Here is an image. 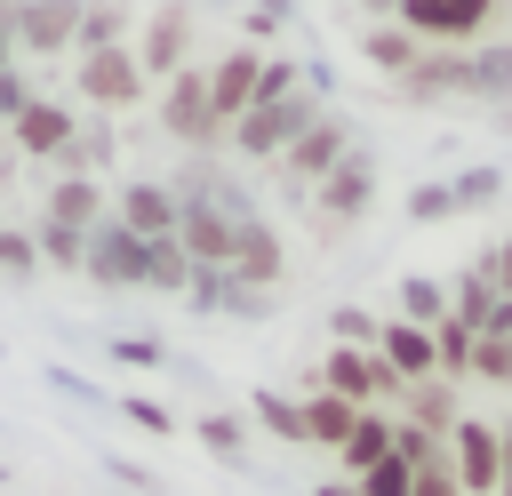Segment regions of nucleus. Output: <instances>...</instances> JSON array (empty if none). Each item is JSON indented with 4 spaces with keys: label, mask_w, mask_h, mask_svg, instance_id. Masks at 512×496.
I'll use <instances>...</instances> for the list:
<instances>
[{
    "label": "nucleus",
    "mask_w": 512,
    "mask_h": 496,
    "mask_svg": "<svg viewBox=\"0 0 512 496\" xmlns=\"http://www.w3.org/2000/svg\"><path fill=\"white\" fill-rule=\"evenodd\" d=\"M312 120H320V96H312V88H296V96H280V104H248L224 136H232V152H248V160H280Z\"/></svg>",
    "instance_id": "obj_1"
},
{
    "label": "nucleus",
    "mask_w": 512,
    "mask_h": 496,
    "mask_svg": "<svg viewBox=\"0 0 512 496\" xmlns=\"http://www.w3.org/2000/svg\"><path fill=\"white\" fill-rule=\"evenodd\" d=\"M488 16H496V0H392V24L416 48H464L488 32Z\"/></svg>",
    "instance_id": "obj_2"
},
{
    "label": "nucleus",
    "mask_w": 512,
    "mask_h": 496,
    "mask_svg": "<svg viewBox=\"0 0 512 496\" xmlns=\"http://www.w3.org/2000/svg\"><path fill=\"white\" fill-rule=\"evenodd\" d=\"M312 392H336V400H352V408H376V400H400V376H392L376 352L328 344V352H320V376H312Z\"/></svg>",
    "instance_id": "obj_3"
},
{
    "label": "nucleus",
    "mask_w": 512,
    "mask_h": 496,
    "mask_svg": "<svg viewBox=\"0 0 512 496\" xmlns=\"http://www.w3.org/2000/svg\"><path fill=\"white\" fill-rule=\"evenodd\" d=\"M160 128H168L176 144H192V152L224 144L216 112H208V72H200V64H184L176 80H160Z\"/></svg>",
    "instance_id": "obj_4"
},
{
    "label": "nucleus",
    "mask_w": 512,
    "mask_h": 496,
    "mask_svg": "<svg viewBox=\"0 0 512 496\" xmlns=\"http://www.w3.org/2000/svg\"><path fill=\"white\" fill-rule=\"evenodd\" d=\"M368 200H376V168H368V152H344V160L312 184V224H320V232H344V224L368 216Z\"/></svg>",
    "instance_id": "obj_5"
},
{
    "label": "nucleus",
    "mask_w": 512,
    "mask_h": 496,
    "mask_svg": "<svg viewBox=\"0 0 512 496\" xmlns=\"http://www.w3.org/2000/svg\"><path fill=\"white\" fill-rule=\"evenodd\" d=\"M128 56H136V72H144V80H176V72L192 64V8H184V0H168V8L144 24V40H136Z\"/></svg>",
    "instance_id": "obj_6"
},
{
    "label": "nucleus",
    "mask_w": 512,
    "mask_h": 496,
    "mask_svg": "<svg viewBox=\"0 0 512 496\" xmlns=\"http://www.w3.org/2000/svg\"><path fill=\"white\" fill-rule=\"evenodd\" d=\"M144 248H152V240H136L128 224H112V216H104V224L88 232L80 272H88V280H104V288H144Z\"/></svg>",
    "instance_id": "obj_7"
},
{
    "label": "nucleus",
    "mask_w": 512,
    "mask_h": 496,
    "mask_svg": "<svg viewBox=\"0 0 512 496\" xmlns=\"http://www.w3.org/2000/svg\"><path fill=\"white\" fill-rule=\"evenodd\" d=\"M440 456H448V472H456L464 496H496V424L456 416V432L440 440Z\"/></svg>",
    "instance_id": "obj_8"
},
{
    "label": "nucleus",
    "mask_w": 512,
    "mask_h": 496,
    "mask_svg": "<svg viewBox=\"0 0 512 496\" xmlns=\"http://www.w3.org/2000/svg\"><path fill=\"white\" fill-rule=\"evenodd\" d=\"M280 272H288V248H280V232H272L264 216H240V240H232V264H224V280L256 296V288H272Z\"/></svg>",
    "instance_id": "obj_9"
},
{
    "label": "nucleus",
    "mask_w": 512,
    "mask_h": 496,
    "mask_svg": "<svg viewBox=\"0 0 512 496\" xmlns=\"http://www.w3.org/2000/svg\"><path fill=\"white\" fill-rule=\"evenodd\" d=\"M80 96L104 104V112H128V104L144 96L136 56H128V48H88V56H80Z\"/></svg>",
    "instance_id": "obj_10"
},
{
    "label": "nucleus",
    "mask_w": 512,
    "mask_h": 496,
    "mask_svg": "<svg viewBox=\"0 0 512 496\" xmlns=\"http://www.w3.org/2000/svg\"><path fill=\"white\" fill-rule=\"evenodd\" d=\"M344 152H352V128H344L336 112H320V120H312V128H304V136L280 152V176H288V184H320V176H328Z\"/></svg>",
    "instance_id": "obj_11"
},
{
    "label": "nucleus",
    "mask_w": 512,
    "mask_h": 496,
    "mask_svg": "<svg viewBox=\"0 0 512 496\" xmlns=\"http://www.w3.org/2000/svg\"><path fill=\"white\" fill-rule=\"evenodd\" d=\"M256 72H264L256 48H224V56L208 64V112H216V128H232V120L256 104Z\"/></svg>",
    "instance_id": "obj_12"
},
{
    "label": "nucleus",
    "mask_w": 512,
    "mask_h": 496,
    "mask_svg": "<svg viewBox=\"0 0 512 496\" xmlns=\"http://www.w3.org/2000/svg\"><path fill=\"white\" fill-rule=\"evenodd\" d=\"M72 128H80V120H72V112H64L56 96H32V104H24L16 120H8V144H16L24 160H56V152L72 144Z\"/></svg>",
    "instance_id": "obj_13"
},
{
    "label": "nucleus",
    "mask_w": 512,
    "mask_h": 496,
    "mask_svg": "<svg viewBox=\"0 0 512 496\" xmlns=\"http://www.w3.org/2000/svg\"><path fill=\"white\" fill-rule=\"evenodd\" d=\"M104 216H112V208H104V184H96V176H56V184H48L40 224H56V232H80V240H88Z\"/></svg>",
    "instance_id": "obj_14"
},
{
    "label": "nucleus",
    "mask_w": 512,
    "mask_h": 496,
    "mask_svg": "<svg viewBox=\"0 0 512 496\" xmlns=\"http://www.w3.org/2000/svg\"><path fill=\"white\" fill-rule=\"evenodd\" d=\"M456 384L448 376H424V384H400V416L392 424H416V432H432V440H448L456 432Z\"/></svg>",
    "instance_id": "obj_15"
},
{
    "label": "nucleus",
    "mask_w": 512,
    "mask_h": 496,
    "mask_svg": "<svg viewBox=\"0 0 512 496\" xmlns=\"http://www.w3.org/2000/svg\"><path fill=\"white\" fill-rule=\"evenodd\" d=\"M376 360H384L400 384L440 376V368H432V328H408V320H384V328H376Z\"/></svg>",
    "instance_id": "obj_16"
},
{
    "label": "nucleus",
    "mask_w": 512,
    "mask_h": 496,
    "mask_svg": "<svg viewBox=\"0 0 512 496\" xmlns=\"http://www.w3.org/2000/svg\"><path fill=\"white\" fill-rule=\"evenodd\" d=\"M112 224H128L136 240H168L176 232V192L168 184H128L120 208H112Z\"/></svg>",
    "instance_id": "obj_17"
},
{
    "label": "nucleus",
    "mask_w": 512,
    "mask_h": 496,
    "mask_svg": "<svg viewBox=\"0 0 512 496\" xmlns=\"http://www.w3.org/2000/svg\"><path fill=\"white\" fill-rule=\"evenodd\" d=\"M16 32L32 40V56H64V48L80 40V0H32Z\"/></svg>",
    "instance_id": "obj_18"
},
{
    "label": "nucleus",
    "mask_w": 512,
    "mask_h": 496,
    "mask_svg": "<svg viewBox=\"0 0 512 496\" xmlns=\"http://www.w3.org/2000/svg\"><path fill=\"white\" fill-rule=\"evenodd\" d=\"M296 408H304V448H344L352 424H360V408L336 400V392H312V400H296Z\"/></svg>",
    "instance_id": "obj_19"
},
{
    "label": "nucleus",
    "mask_w": 512,
    "mask_h": 496,
    "mask_svg": "<svg viewBox=\"0 0 512 496\" xmlns=\"http://www.w3.org/2000/svg\"><path fill=\"white\" fill-rule=\"evenodd\" d=\"M496 304H504V296H496L488 264H472V272H456V280H448V312H456V320H464L472 336H480V328L496 320Z\"/></svg>",
    "instance_id": "obj_20"
},
{
    "label": "nucleus",
    "mask_w": 512,
    "mask_h": 496,
    "mask_svg": "<svg viewBox=\"0 0 512 496\" xmlns=\"http://www.w3.org/2000/svg\"><path fill=\"white\" fill-rule=\"evenodd\" d=\"M336 456H344V480H360L368 464H384V456H392V416H384V408H360V424H352V440H344Z\"/></svg>",
    "instance_id": "obj_21"
},
{
    "label": "nucleus",
    "mask_w": 512,
    "mask_h": 496,
    "mask_svg": "<svg viewBox=\"0 0 512 496\" xmlns=\"http://www.w3.org/2000/svg\"><path fill=\"white\" fill-rule=\"evenodd\" d=\"M400 320H408V328H440V320H448V280L408 272V280H400Z\"/></svg>",
    "instance_id": "obj_22"
},
{
    "label": "nucleus",
    "mask_w": 512,
    "mask_h": 496,
    "mask_svg": "<svg viewBox=\"0 0 512 496\" xmlns=\"http://www.w3.org/2000/svg\"><path fill=\"white\" fill-rule=\"evenodd\" d=\"M360 56H368V64H376V72H384V80H400V72H408V64H416V56H424V48H416V40H408V32H400V24H376V32H368V40H360Z\"/></svg>",
    "instance_id": "obj_23"
},
{
    "label": "nucleus",
    "mask_w": 512,
    "mask_h": 496,
    "mask_svg": "<svg viewBox=\"0 0 512 496\" xmlns=\"http://www.w3.org/2000/svg\"><path fill=\"white\" fill-rule=\"evenodd\" d=\"M144 288H168V296H176V288H192V256L176 248V232L144 248Z\"/></svg>",
    "instance_id": "obj_24"
},
{
    "label": "nucleus",
    "mask_w": 512,
    "mask_h": 496,
    "mask_svg": "<svg viewBox=\"0 0 512 496\" xmlns=\"http://www.w3.org/2000/svg\"><path fill=\"white\" fill-rule=\"evenodd\" d=\"M464 376H480V384H512V328H488V336H472V360H464Z\"/></svg>",
    "instance_id": "obj_25"
},
{
    "label": "nucleus",
    "mask_w": 512,
    "mask_h": 496,
    "mask_svg": "<svg viewBox=\"0 0 512 496\" xmlns=\"http://www.w3.org/2000/svg\"><path fill=\"white\" fill-rule=\"evenodd\" d=\"M464 360H472V328H464V320L448 312V320L432 328V368H440V376L456 384V376H464Z\"/></svg>",
    "instance_id": "obj_26"
},
{
    "label": "nucleus",
    "mask_w": 512,
    "mask_h": 496,
    "mask_svg": "<svg viewBox=\"0 0 512 496\" xmlns=\"http://www.w3.org/2000/svg\"><path fill=\"white\" fill-rule=\"evenodd\" d=\"M256 424H264L272 440H288V448H304V408H296L288 392H256Z\"/></svg>",
    "instance_id": "obj_27"
},
{
    "label": "nucleus",
    "mask_w": 512,
    "mask_h": 496,
    "mask_svg": "<svg viewBox=\"0 0 512 496\" xmlns=\"http://www.w3.org/2000/svg\"><path fill=\"white\" fill-rule=\"evenodd\" d=\"M328 328H336V344H352V352H376V312H360V304H344V312H328Z\"/></svg>",
    "instance_id": "obj_28"
},
{
    "label": "nucleus",
    "mask_w": 512,
    "mask_h": 496,
    "mask_svg": "<svg viewBox=\"0 0 512 496\" xmlns=\"http://www.w3.org/2000/svg\"><path fill=\"white\" fill-rule=\"evenodd\" d=\"M32 248H40V264H64V272H80V256H88V240L80 232H56V224H40Z\"/></svg>",
    "instance_id": "obj_29"
},
{
    "label": "nucleus",
    "mask_w": 512,
    "mask_h": 496,
    "mask_svg": "<svg viewBox=\"0 0 512 496\" xmlns=\"http://www.w3.org/2000/svg\"><path fill=\"white\" fill-rule=\"evenodd\" d=\"M192 432H200L216 456H240V448H248V424H240V416H200Z\"/></svg>",
    "instance_id": "obj_30"
},
{
    "label": "nucleus",
    "mask_w": 512,
    "mask_h": 496,
    "mask_svg": "<svg viewBox=\"0 0 512 496\" xmlns=\"http://www.w3.org/2000/svg\"><path fill=\"white\" fill-rule=\"evenodd\" d=\"M352 488H360V496H408V464H400V456H384V464H368Z\"/></svg>",
    "instance_id": "obj_31"
},
{
    "label": "nucleus",
    "mask_w": 512,
    "mask_h": 496,
    "mask_svg": "<svg viewBox=\"0 0 512 496\" xmlns=\"http://www.w3.org/2000/svg\"><path fill=\"white\" fill-rule=\"evenodd\" d=\"M408 496H464V488H456L448 456H432V464H416V472H408Z\"/></svg>",
    "instance_id": "obj_32"
},
{
    "label": "nucleus",
    "mask_w": 512,
    "mask_h": 496,
    "mask_svg": "<svg viewBox=\"0 0 512 496\" xmlns=\"http://www.w3.org/2000/svg\"><path fill=\"white\" fill-rule=\"evenodd\" d=\"M496 184H504L496 168H472L464 184H448V200H456V208H488V200H496Z\"/></svg>",
    "instance_id": "obj_33"
},
{
    "label": "nucleus",
    "mask_w": 512,
    "mask_h": 496,
    "mask_svg": "<svg viewBox=\"0 0 512 496\" xmlns=\"http://www.w3.org/2000/svg\"><path fill=\"white\" fill-rule=\"evenodd\" d=\"M0 272H40V248L24 232H0Z\"/></svg>",
    "instance_id": "obj_34"
},
{
    "label": "nucleus",
    "mask_w": 512,
    "mask_h": 496,
    "mask_svg": "<svg viewBox=\"0 0 512 496\" xmlns=\"http://www.w3.org/2000/svg\"><path fill=\"white\" fill-rule=\"evenodd\" d=\"M24 104H32V88H24V80H16V64H8V72H0V128H8Z\"/></svg>",
    "instance_id": "obj_35"
},
{
    "label": "nucleus",
    "mask_w": 512,
    "mask_h": 496,
    "mask_svg": "<svg viewBox=\"0 0 512 496\" xmlns=\"http://www.w3.org/2000/svg\"><path fill=\"white\" fill-rule=\"evenodd\" d=\"M480 264H488V280H496V296L512 304V240H496V248H488Z\"/></svg>",
    "instance_id": "obj_36"
},
{
    "label": "nucleus",
    "mask_w": 512,
    "mask_h": 496,
    "mask_svg": "<svg viewBox=\"0 0 512 496\" xmlns=\"http://www.w3.org/2000/svg\"><path fill=\"white\" fill-rule=\"evenodd\" d=\"M408 216H416V224H432V216H456V200L432 184V192H416V200H408Z\"/></svg>",
    "instance_id": "obj_37"
},
{
    "label": "nucleus",
    "mask_w": 512,
    "mask_h": 496,
    "mask_svg": "<svg viewBox=\"0 0 512 496\" xmlns=\"http://www.w3.org/2000/svg\"><path fill=\"white\" fill-rule=\"evenodd\" d=\"M128 424H144V432H168V424H176V416H168V408H160V400H128Z\"/></svg>",
    "instance_id": "obj_38"
},
{
    "label": "nucleus",
    "mask_w": 512,
    "mask_h": 496,
    "mask_svg": "<svg viewBox=\"0 0 512 496\" xmlns=\"http://www.w3.org/2000/svg\"><path fill=\"white\" fill-rule=\"evenodd\" d=\"M496 496H512V424H496Z\"/></svg>",
    "instance_id": "obj_39"
},
{
    "label": "nucleus",
    "mask_w": 512,
    "mask_h": 496,
    "mask_svg": "<svg viewBox=\"0 0 512 496\" xmlns=\"http://www.w3.org/2000/svg\"><path fill=\"white\" fill-rule=\"evenodd\" d=\"M8 64H16V32L0 24V72H8Z\"/></svg>",
    "instance_id": "obj_40"
},
{
    "label": "nucleus",
    "mask_w": 512,
    "mask_h": 496,
    "mask_svg": "<svg viewBox=\"0 0 512 496\" xmlns=\"http://www.w3.org/2000/svg\"><path fill=\"white\" fill-rule=\"evenodd\" d=\"M312 496H360V488H352V480H328V488H312Z\"/></svg>",
    "instance_id": "obj_41"
},
{
    "label": "nucleus",
    "mask_w": 512,
    "mask_h": 496,
    "mask_svg": "<svg viewBox=\"0 0 512 496\" xmlns=\"http://www.w3.org/2000/svg\"><path fill=\"white\" fill-rule=\"evenodd\" d=\"M360 8H376V16H392V0H360Z\"/></svg>",
    "instance_id": "obj_42"
}]
</instances>
